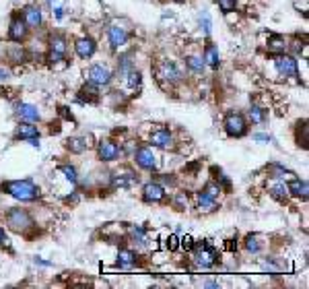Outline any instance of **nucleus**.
I'll return each mask as SVG.
<instances>
[{
	"label": "nucleus",
	"mask_w": 309,
	"mask_h": 289,
	"mask_svg": "<svg viewBox=\"0 0 309 289\" xmlns=\"http://www.w3.org/2000/svg\"><path fill=\"white\" fill-rule=\"evenodd\" d=\"M2 188H4V192H8L13 198L23 201V203L35 201L39 196V188L31 180H13V182H6Z\"/></svg>",
	"instance_id": "f257e3e1"
},
{
	"label": "nucleus",
	"mask_w": 309,
	"mask_h": 289,
	"mask_svg": "<svg viewBox=\"0 0 309 289\" xmlns=\"http://www.w3.org/2000/svg\"><path fill=\"white\" fill-rule=\"evenodd\" d=\"M6 225L13 232H27V229L33 227V219L25 209H11L6 213Z\"/></svg>",
	"instance_id": "f03ea898"
},
{
	"label": "nucleus",
	"mask_w": 309,
	"mask_h": 289,
	"mask_svg": "<svg viewBox=\"0 0 309 289\" xmlns=\"http://www.w3.org/2000/svg\"><path fill=\"white\" fill-rule=\"evenodd\" d=\"M225 131L229 136H243L247 132V122L239 112H229L225 116Z\"/></svg>",
	"instance_id": "7ed1b4c3"
},
{
	"label": "nucleus",
	"mask_w": 309,
	"mask_h": 289,
	"mask_svg": "<svg viewBox=\"0 0 309 289\" xmlns=\"http://www.w3.org/2000/svg\"><path fill=\"white\" fill-rule=\"evenodd\" d=\"M192 248H194V261H196L198 264H200L202 268H206V266H213V264L216 263L218 254H216V250H214V248L206 246L204 242H198V244H194Z\"/></svg>",
	"instance_id": "20e7f679"
},
{
	"label": "nucleus",
	"mask_w": 309,
	"mask_h": 289,
	"mask_svg": "<svg viewBox=\"0 0 309 289\" xmlns=\"http://www.w3.org/2000/svg\"><path fill=\"white\" fill-rule=\"evenodd\" d=\"M274 62H276V68H278V73L285 75V77H299V66H297V60L293 56H288V54H274Z\"/></svg>",
	"instance_id": "39448f33"
},
{
	"label": "nucleus",
	"mask_w": 309,
	"mask_h": 289,
	"mask_svg": "<svg viewBox=\"0 0 309 289\" xmlns=\"http://www.w3.org/2000/svg\"><path fill=\"white\" fill-rule=\"evenodd\" d=\"M155 73H157V79L161 83H177L179 77H182V75H179V71H177V66L173 62H167V60L165 62H159Z\"/></svg>",
	"instance_id": "423d86ee"
},
{
	"label": "nucleus",
	"mask_w": 309,
	"mask_h": 289,
	"mask_svg": "<svg viewBox=\"0 0 309 289\" xmlns=\"http://www.w3.org/2000/svg\"><path fill=\"white\" fill-rule=\"evenodd\" d=\"M89 81L95 83L97 87L99 85H109L112 83V71L107 66H101V64H93L89 68Z\"/></svg>",
	"instance_id": "0eeeda50"
},
{
	"label": "nucleus",
	"mask_w": 309,
	"mask_h": 289,
	"mask_svg": "<svg viewBox=\"0 0 309 289\" xmlns=\"http://www.w3.org/2000/svg\"><path fill=\"white\" fill-rule=\"evenodd\" d=\"M97 155L101 161H116V159L119 157V147L114 143V141H99L97 145Z\"/></svg>",
	"instance_id": "6e6552de"
},
{
	"label": "nucleus",
	"mask_w": 309,
	"mask_h": 289,
	"mask_svg": "<svg viewBox=\"0 0 309 289\" xmlns=\"http://www.w3.org/2000/svg\"><path fill=\"white\" fill-rule=\"evenodd\" d=\"M134 159L143 169H157V155L153 153L151 147H141L136 151Z\"/></svg>",
	"instance_id": "1a4fd4ad"
},
{
	"label": "nucleus",
	"mask_w": 309,
	"mask_h": 289,
	"mask_svg": "<svg viewBox=\"0 0 309 289\" xmlns=\"http://www.w3.org/2000/svg\"><path fill=\"white\" fill-rule=\"evenodd\" d=\"M66 54V39L62 35H52L49 37V62L62 60Z\"/></svg>",
	"instance_id": "9d476101"
},
{
	"label": "nucleus",
	"mask_w": 309,
	"mask_h": 289,
	"mask_svg": "<svg viewBox=\"0 0 309 289\" xmlns=\"http://www.w3.org/2000/svg\"><path fill=\"white\" fill-rule=\"evenodd\" d=\"M151 143H153V147H159V149H171L173 134L167 128H157V131L151 132Z\"/></svg>",
	"instance_id": "9b49d317"
},
{
	"label": "nucleus",
	"mask_w": 309,
	"mask_h": 289,
	"mask_svg": "<svg viewBox=\"0 0 309 289\" xmlns=\"http://www.w3.org/2000/svg\"><path fill=\"white\" fill-rule=\"evenodd\" d=\"M143 198L146 203H161L165 198V188L157 182H148L144 188H143Z\"/></svg>",
	"instance_id": "f8f14e48"
},
{
	"label": "nucleus",
	"mask_w": 309,
	"mask_h": 289,
	"mask_svg": "<svg viewBox=\"0 0 309 289\" xmlns=\"http://www.w3.org/2000/svg\"><path fill=\"white\" fill-rule=\"evenodd\" d=\"M27 23H25V19L21 17H13V21H11V27H8V37L13 39V42H23V39L27 37Z\"/></svg>",
	"instance_id": "ddd939ff"
},
{
	"label": "nucleus",
	"mask_w": 309,
	"mask_h": 289,
	"mask_svg": "<svg viewBox=\"0 0 309 289\" xmlns=\"http://www.w3.org/2000/svg\"><path fill=\"white\" fill-rule=\"evenodd\" d=\"M74 50H76V54L78 58H91L95 54V42L91 37H81V39H76V44H74Z\"/></svg>",
	"instance_id": "4468645a"
},
{
	"label": "nucleus",
	"mask_w": 309,
	"mask_h": 289,
	"mask_svg": "<svg viewBox=\"0 0 309 289\" xmlns=\"http://www.w3.org/2000/svg\"><path fill=\"white\" fill-rule=\"evenodd\" d=\"M126 42H128V33H126L124 27H119V25H112V27H109V44H112L114 50L122 48Z\"/></svg>",
	"instance_id": "2eb2a0df"
},
{
	"label": "nucleus",
	"mask_w": 309,
	"mask_h": 289,
	"mask_svg": "<svg viewBox=\"0 0 309 289\" xmlns=\"http://www.w3.org/2000/svg\"><path fill=\"white\" fill-rule=\"evenodd\" d=\"M196 205H198V209L200 211H204V213H213V211H216V198L214 196H211L208 192H198L196 194Z\"/></svg>",
	"instance_id": "dca6fc26"
},
{
	"label": "nucleus",
	"mask_w": 309,
	"mask_h": 289,
	"mask_svg": "<svg viewBox=\"0 0 309 289\" xmlns=\"http://www.w3.org/2000/svg\"><path fill=\"white\" fill-rule=\"evenodd\" d=\"M23 19L29 27H39L42 25V11L37 6H27L23 11Z\"/></svg>",
	"instance_id": "f3484780"
},
{
	"label": "nucleus",
	"mask_w": 309,
	"mask_h": 289,
	"mask_svg": "<svg viewBox=\"0 0 309 289\" xmlns=\"http://www.w3.org/2000/svg\"><path fill=\"white\" fill-rule=\"evenodd\" d=\"M17 114L23 118V120L27 122H37L39 120V112H37V107L31 105V104H21L17 107Z\"/></svg>",
	"instance_id": "a211bd4d"
},
{
	"label": "nucleus",
	"mask_w": 309,
	"mask_h": 289,
	"mask_svg": "<svg viewBox=\"0 0 309 289\" xmlns=\"http://www.w3.org/2000/svg\"><path fill=\"white\" fill-rule=\"evenodd\" d=\"M286 48H288L286 39L281 35H270V39H268V52L270 54H283L286 52Z\"/></svg>",
	"instance_id": "6ab92c4d"
},
{
	"label": "nucleus",
	"mask_w": 309,
	"mask_h": 289,
	"mask_svg": "<svg viewBox=\"0 0 309 289\" xmlns=\"http://www.w3.org/2000/svg\"><path fill=\"white\" fill-rule=\"evenodd\" d=\"M286 190H288V194H293V196H299V198H307V182L305 180H291V184L286 186Z\"/></svg>",
	"instance_id": "aec40b11"
},
{
	"label": "nucleus",
	"mask_w": 309,
	"mask_h": 289,
	"mask_svg": "<svg viewBox=\"0 0 309 289\" xmlns=\"http://www.w3.org/2000/svg\"><path fill=\"white\" fill-rule=\"evenodd\" d=\"M202 60H204V64H208L211 68H218V50H216V46H213V44L206 46Z\"/></svg>",
	"instance_id": "412c9836"
},
{
	"label": "nucleus",
	"mask_w": 309,
	"mask_h": 289,
	"mask_svg": "<svg viewBox=\"0 0 309 289\" xmlns=\"http://www.w3.org/2000/svg\"><path fill=\"white\" fill-rule=\"evenodd\" d=\"M91 136H81V138H71V141H68V149H71L72 153H83L85 149H89L91 147Z\"/></svg>",
	"instance_id": "4be33fe9"
},
{
	"label": "nucleus",
	"mask_w": 309,
	"mask_h": 289,
	"mask_svg": "<svg viewBox=\"0 0 309 289\" xmlns=\"http://www.w3.org/2000/svg\"><path fill=\"white\" fill-rule=\"evenodd\" d=\"M39 132H37V128L31 126V124H21L17 128V138H25V141H31V138H37Z\"/></svg>",
	"instance_id": "5701e85b"
},
{
	"label": "nucleus",
	"mask_w": 309,
	"mask_h": 289,
	"mask_svg": "<svg viewBox=\"0 0 309 289\" xmlns=\"http://www.w3.org/2000/svg\"><path fill=\"white\" fill-rule=\"evenodd\" d=\"M97 97H99V93H97V85L89 81V83L81 89V99H87V102H97Z\"/></svg>",
	"instance_id": "b1692460"
},
{
	"label": "nucleus",
	"mask_w": 309,
	"mask_h": 289,
	"mask_svg": "<svg viewBox=\"0 0 309 289\" xmlns=\"http://www.w3.org/2000/svg\"><path fill=\"white\" fill-rule=\"evenodd\" d=\"M118 263L119 266H130L136 263V254L132 250H119L118 252Z\"/></svg>",
	"instance_id": "393cba45"
},
{
	"label": "nucleus",
	"mask_w": 309,
	"mask_h": 289,
	"mask_svg": "<svg viewBox=\"0 0 309 289\" xmlns=\"http://www.w3.org/2000/svg\"><path fill=\"white\" fill-rule=\"evenodd\" d=\"M250 118H252V122H254V124H264V122H266V109L258 107V105H252V109H250Z\"/></svg>",
	"instance_id": "a878e982"
},
{
	"label": "nucleus",
	"mask_w": 309,
	"mask_h": 289,
	"mask_svg": "<svg viewBox=\"0 0 309 289\" xmlns=\"http://www.w3.org/2000/svg\"><path fill=\"white\" fill-rule=\"evenodd\" d=\"M268 176L270 178H286V176H293L288 169H285L283 165H276V163H272V165H268Z\"/></svg>",
	"instance_id": "bb28decb"
},
{
	"label": "nucleus",
	"mask_w": 309,
	"mask_h": 289,
	"mask_svg": "<svg viewBox=\"0 0 309 289\" xmlns=\"http://www.w3.org/2000/svg\"><path fill=\"white\" fill-rule=\"evenodd\" d=\"M188 66H190L192 73L202 75V71H204V60H202V58H198V56H190V58H188Z\"/></svg>",
	"instance_id": "cd10ccee"
},
{
	"label": "nucleus",
	"mask_w": 309,
	"mask_h": 289,
	"mask_svg": "<svg viewBox=\"0 0 309 289\" xmlns=\"http://www.w3.org/2000/svg\"><path fill=\"white\" fill-rule=\"evenodd\" d=\"M270 194H272L274 198H278V201H285V198L288 196V190H286L285 184H276V186L270 188Z\"/></svg>",
	"instance_id": "c85d7f7f"
},
{
	"label": "nucleus",
	"mask_w": 309,
	"mask_h": 289,
	"mask_svg": "<svg viewBox=\"0 0 309 289\" xmlns=\"http://www.w3.org/2000/svg\"><path fill=\"white\" fill-rule=\"evenodd\" d=\"M126 81H128V85H130L132 89L138 87V85H141V73L134 71V68H130V71L126 73Z\"/></svg>",
	"instance_id": "c756f323"
},
{
	"label": "nucleus",
	"mask_w": 309,
	"mask_h": 289,
	"mask_svg": "<svg viewBox=\"0 0 309 289\" xmlns=\"http://www.w3.org/2000/svg\"><path fill=\"white\" fill-rule=\"evenodd\" d=\"M218 2V8L225 13V15H229V13H233L235 11V6H237V2L235 0H216Z\"/></svg>",
	"instance_id": "7c9ffc66"
},
{
	"label": "nucleus",
	"mask_w": 309,
	"mask_h": 289,
	"mask_svg": "<svg viewBox=\"0 0 309 289\" xmlns=\"http://www.w3.org/2000/svg\"><path fill=\"white\" fill-rule=\"evenodd\" d=\"M245 248L250 252H260V242H258V236H247V240H245Z\"/></svg>",
	"instance_id": "2f4dec72"
},
{
	"label": "nucleus",
	"mask_w": 309,
	"mask_h": 289,
	"mask_svg": "<svg viewBox=\"0 0 309 289\" xmlns=\"http://www.w3.org/2000/svg\"><path fill=\"white\" fill-rule=\"evenodd\" d=\"M60 172H62L71 182H76V169L72 165H60Z\"/></svg>",
	"instance_id": "473e14b6"
},
{
	"label": "nucleus",
	"mask_w": 309,
	"mask_h": 289,
	"mask_svg": "<svg viewBox=\"0 0 309 289\" xmlns=\"http://www.w3.org/2000/svg\"><path fill=\"white\" fill-rule=\"evenodd\" d=\"M8 56L13 58V62H23V58H25V52H23V50H19V48H13L11 52H8Z\"/></svg>",
	"instance_id": "72a5a7b5"
},
{
	"label": "nucleus",
	"mask_w": 309,
	"mask_h": 289,
	"mask_svg": "<svg viewBox=\"0 0 309 289\" xmlns=\"http://www.w3.org/2000/svg\"><path fill=\"white\" fill-rule=\"evenodd\" d=\"M200 25L204 27V33H206V35L211 33V17H208V13H202V15H200Z\"/></svg>",
	"instance_id": "f704fd0d"
},
{
	"label": "nucleus",
	"mask_w": 309,
	"mask_h": 289,
	"mask_svg": "<svg viewBox=\"0 0 309 289\" xmlns=\"http://www.w3.org/2000/svg\"><path fill=\"white\" fill-rule=\"evenodd\" d=\"M204 192H208L211 196H214V198H216V194L221 192V186H218V184H214V182H211V184H208V186L204 188Z\"/></svg>",
	"instance_id": "c9c22d12"
},
{
	"label": "nucleus",
	"mask_w": 309,
	"mask_h": 289,
	"mask_svg": "<svg viewBox=\"0 0 309 289\" xmlns=\"http://www.w3.org/2000/svg\"><path fill=\"white\" fill-rule=\"evenodd\" d=\"M192 246H194V240H192L190 236L182 237V248H184V250H192Z\"/></svg>",
	"instance_id": "e433bc0d"
},
{
	"label": "nucleus",
	"mask_w": 309,
	"mask_h": 289,
	"mask_svg": "<svg viewBox=\"0 0 309 289\" xmlns=\"http://www.w3.org/2000/svg\"><path fill=\"white\" fill-rule=\"evenodd\" d=\"M169 250H173V248H177V237L175 236H171V237H169Z\"/></svg>",
	"instance_id": "4c0bfd02"
},
{
	"label": "nucleus",
	"mask_w": 309,
	"mask_h": 289,
	"mask_svg": "<svg viewBox=\"0 0 309 289\" xmlns=\"http://www.w3.org/2000/svg\"><path fill=\"white\" fill-rule=\"evenodd\" d=\"M6 242V237H4V229L0 227V244H4Z\"/></svg>",
	"instance_id": "58836bf2"
},
{
	"label": "nucleus",
	"mask_w": 309,
	"mask_h": 289,
	"mask_svg": "<svg viewBox=\"0 0 309 289\" xmlns=\"http://www.w3.org/2000/svg\"><path fill=\"white\" fill-rule=\"evenodd\" d=\"M175 2H184V0H175Z\"/></svg>",
	"instance_id": "ea45409f"
}]
</instances>
